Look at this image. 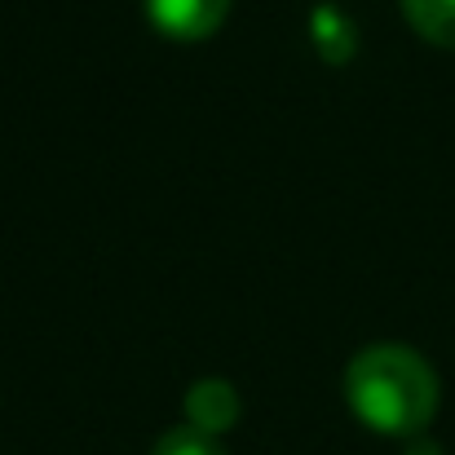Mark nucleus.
<instances>
[{
  "mask_svg": "<svg viewBox=\"0 0 455 455\" xmlns=\"http://www.w3.org/2000/svg\"><path fill=\"white\" fill-rule=\"evenodd\" d=\"M239 420V389L221 376H204L186 389V425L208 434V438H221L226 429H235Z\"/></svg>",
  "mask_w": 455,
  "mask_h": 455,
  "instance_id": "obj_3",
  "label": "nucleus"
},
{
  "mask_svg": "<svg viewBox=\"0 0 455 455\" xmlns=\"http://www.w3.org/2000/svg\"><path fill=\"white\" fill-rule=\"evenodd\" d=\"M314 36H318V53H323L327 62H345V58H354V49H358V36H354L349 18L336 13V9H318V13H314Z\"/></svg>",
  "mask_w": 455,
  "mask_h": 455,
  "instance_id": "obj_5",
  "label": "nucleus"
},
{
  "mask_svg": "<svg viewBox=\"0 0 455 455\" xmlns=\"http://www.w3.org/2000/svg\"><path fill=\"white\" fill-rule=\"evenodd\" d=\"M403 13L420 40L455 49V0H403Z\"/></svg>",
  "mask_w": 455,
  "mask_h": 455,
  "instance_id": "obj_4",
  "label": "nucleus"
},
{
  "mask_svg": "<svg viewBox=\"0 0 455 455\" xmlns=\"http://www.w3.org/2000/svg\"><path fill=\"white\" fill-rule=\"evenodd\" d=\"M407 455H443V451H438L434 443H411V451Z\"/></svg>",
  "mask_w": 455,
  "mask_h": 455,
  "instance_id": "obj_7",
  "label": "nucleus"
},
{
  "mask_svg": "<svg viewBox=\"0 0 455 455\" xmlns=\"http://www.w3.org/2000/svg\"><path fill=\"white\" fill-rule=\"evenodd\" d=\"M142 4L155 31L181 44L208 40L230 13V0H142Z\"/></svg>",
  "mask_w": 455,
  "mask_h": 455,
  "instance_id": "obj_2",
  "label": "nucleus"
},
{
  "mask_svg": "<svg viewBox=\"0 0 455 455\" xmlns=\"http://www.w3.org/2000/svg\"><path fill=\"white\" fill-rule=\"evenodd\" d=\"M151 455H226L221 451V443L217 438H208V434H199V429H168L159 443H155Z\"/></svg>",
  "mask_w": 455,
  "mask_h": 455,
  "instance_id": "obj_6",
  "label": "nucleus"
},
{
  "mask_svg": "<svg viewBox=\"0 0 455 455\" xmlns=\"http://www.w3.org/2000/svg\"><path fill=\"white\" fill-rule=\"evenodd\" d=\"M349 411L385 438H416L438 416V371L411 345H367L345 367Z\"/></svg>",
  "mask_w": 455,
  "mask_h": 455,
  "instance_id": "obj_1",
  "label": "nucleus"
}]
</instances>
